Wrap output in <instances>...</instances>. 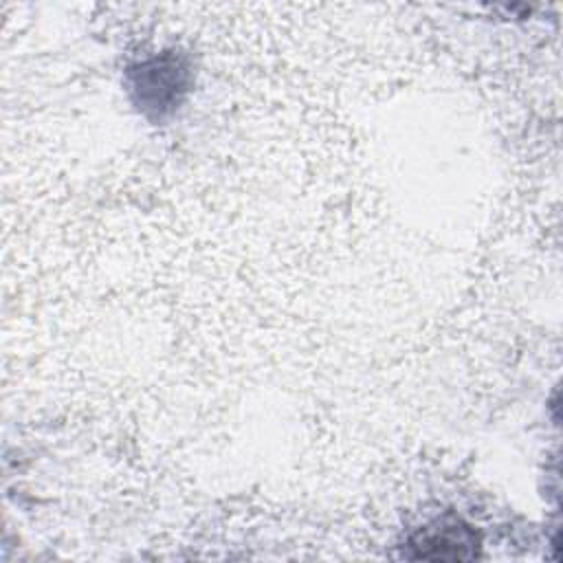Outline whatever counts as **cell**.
<instances>
[{"instance_id": "1", "label": "cell", "mask_w": 563, "mask_h": 563, "mask_svg": "<svg viewBox=\"0 0 563 563\" xmlns=\"http://www.w3.org/2000/svg\"><path fill=\"white\" fill-rule=\"evenodd\" d=\"M411 559L429 561H466L477 556L479 537L462 521H438L422 528L409 539Z\"/></svg>"}]
</instances>
